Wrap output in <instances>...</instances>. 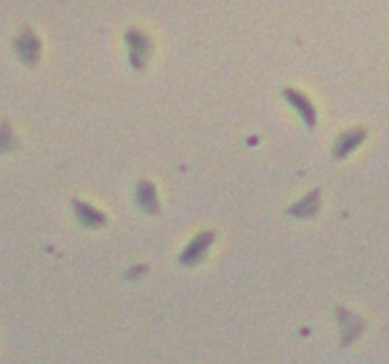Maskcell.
<instances>
[{
    "label": "cell",
    "mask_w": 389,
    "mask_h": 364,
    "mask_svg": "<svg viewBox=\"0 0 389 364\" xmlns=\"http://www.w3.org/2000/svg\"><path fill=\"white\" fill-rule=\"evenodd\" d=\"M213 239H215V235L209 234V232L198 235V237L190 243L189 247H186V251L181 254L182 264L194 265L198 264V262H201L203 256H205V253H208L209 245L213 243Z\"/></svg>",
    "instance_id": "cell-3"
},
{
    "label": "cell",
    "mask_w": 389,
    "mask_h": 364,
    "mask_svg": "<svg viewBox=\"0 0 389 364\" xmlns=\"http://www.w3.org/2000/svg\"><path fill=\"white\" fill-rule=\"evenodd\" d=\"M18 54L21 57V61L27 63V65H32V63L38 61V56H40V44H38L37 37L32 32H23L18 40Z\"/></svg>",
    "instance_id": "cell-6"
},
{
    "label": "cell",
    "mask_w": 389,
    "mask_h": 364,
    "mask_svg": "<svg viewBox=\"0 0 389 364\" xmlns=\"http://www.w3.org/2000/svg\"><path fill=\"white\" fill-rule=\"evenodd\" d=\"M336 315H338L340 328H342V346H350L363 330V322L347 309H338Z\"/></svg>",
    "instance_id": "cell-4"
},
{
    "label": "cell",
    "mask_w": 389,
    "mask_h": 364,
    "mask_svg": "<svg viewBox=\"0 0 389 364\" xmlns=\"http://www.w3.org/2000/svg\"><path fill=\"white\" fill-rule=\"evenodd\" d=\"M127 48H129V63L133 68H143L151 56V40L139 31L127 32Z\"/></svg>",
    "instance_id": "cell-1"
},
{
    "label": "cell",
    "mask_w": 389,
    "mask_h": 364,
    "mask_svg": "<svg viewBox=\"0 0 389 364\" xmlns=\"http://www.w3.org/2000/svg\"><path fill=\"white\" fill-rule=\"evenodd\" d=\"M283 97L285 101L289 103L296 112H298V116L302 118V122L308 125L310 130L315 125V120H317V114H315V108L312 106V103L308 101L306 95H302L296 89H283Z\"/></svg>",
    "instance_id": "cell-2"
},
{
    "label": "cell",
    "mask_w": 389,
    "mask_h": 364,
    "mask_svg": "<svg viewBox=\"0 0 389 364\" xmlns=\"http://www.w3.org/2000/svg\"><path fill=\"white\" fill-rule=\"evenodd\" d=\"M72 207H75L76 216L80 218V222L84 224V226H89V228H99V226H103V224L107 222L105 215L99 213L95 207H91V205L82 203V201L75 199V201H72Z\"/></svg>",
    "instance_id": "cell-7"
},
{
    "label": "cell",
    "mask_w": 389,
    "mask_h": 364,
    "mask_svg": "<svg viewBox=\"0 0 389 364\" xmlns=\"http://www.w3.org/2000/svg\"><path fill=\"white\" fill-rule=\"evenodd\" d=\"M363 130L347 131V133H344V135L338 139V142H336V146H334V156H336V158H345L347 154H352L353 150L357 149L359 144L363 142Z\"/></svg>",
    "instance_id": "cell-8"
},
{
    "label": "cell",
    "mask_w": 389,
    "mask_h": 364,
    "mask_svg": "<svg viewBox=\"0 0 389 364\" xmlns=\"http://www.w3.org/2000/svg\"><path fill=\"white\" fill-rule=\"evenodd\" d=\"M137 201L141 205V209L148 213V215H158L160 211V203H158L156 188L148 180H141L137 186Z\"/></svg>",
    "instance_id": "cell-5"
},
{
    "label": "cell",
    "mask_w": 389,
    "mask_h": 364,
    "mask_svg": "<svg viewBox=\"0 0 389 364\" xmlns=\"http://www.w3.org/2000/svg\"><path fill=\"white\" fill-rule=\"evenodd\" d=\"M319 203H321V192L314 190L310 196H306V198L302 199V201L293 205V207L289 209V215L300 216V218L314 216L315 213H317V209H319Z\"/></svg>",
    "instance_id": "cell-9"
},
{
    "label": "cell",
    "mask_w": 389,
    "mask_h": 364,
    "mask_svg": "<svg viewBox=\"0 0 389 364\" xmlns=\"http://www.w3.org/2000/svg\"><path fill=\"white\" fill-rule=\"evenodd\" d=\"M12 131L8 127L6 124L0 127V152H4V150L12 149Z\"/></svg>",
    "instance_id": "cell-10"
}]
</instances>
